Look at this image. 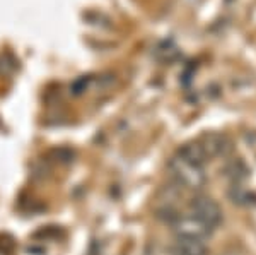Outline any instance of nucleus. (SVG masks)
I'll return each mask as SVG.
<instances>
[{"label": "nucleus", "mask_w": 256, "mask_h": 255, "mask_svg": "<svg viewBox=\"0 0 256 255\" xmlns=\"http://www.w3.org/2000/svg\"><path fill=\"white\" fill-rule=\"evenodd\" d=\"M169 173L180 187L190 188V190H198L205 183L204 166L188 161V159L181 158L178 154L169 161Z\"/></svg>", "instance_id": "f257e3e1"}, {"label": "nucleus", "mask_w": 256, "mask_h": 255, "mask_svg": "<svg viewBox=\"0 0 256 255\" xmlns=\"http://www.w3.org/2000/svg\"><path fill=\"white\" fill-rule=\"evenodd\" d=\"M229 197L232 199V202L241 204V205H250V204H253L254 200H251V197H253V199H256V195H253L250 190H248V188L241 187L239 183H234V185H232V188L229 190Z\"/></svg>", "instance_id": "6e6552de"}, {"label": "nucleus", "mask_w": 256, "mask_h": 255, "mask_svg": "<svg viewBox=\"0 0 256 255\" xmlns=\"http://www.w3.org/2000/svg\"><path fill=\"white\" fill-rule=\"evenodd\" d=\"M200 146L204 149L205 156L208 158H217V156H226L230 149V142L226 135L222 134H208L204 135L200 141Z\"/></svg>", "instance_id": "20e7f679"}, {"label": "nucleus", "mask_w": 256, "mask_h": 255, "mask_svg": "<svg viewBox=\"0 0 256 255\" xmlns=\"http://www.w3.org/2000/svg\"><path fill=\"white\" fill-rule=\"evenodd\" d=\"M169 250L172 255H207V245L204 243V240L186 236H176Z\"/></svg>", "instance_id": "39448f33"}, {"label": "nucleus", "mask_w": 256, "mask_h": 255, "mask_svg": "<svg viewBox=\"0 0 256 255\" xmlns=\"http://www.w3.org/2000/svg\"><path fill=\"white\" fill-rule=\"evenodd\" d=\"M248 173H250V171H248L242 159H232L230 163L226 164V176L232 180L234 183H241L248 176Z\"/></svg>", "instance_id": "0eeeda50"}, {"label": "nucleus", "mask_w": 256, "mask_h": 255, "mask_svg": "<svg viewBox=\"0 0 256 255\" xmlns=\"http://www.w3.org/2000/svg\"><path fill=\"white\" fill-rule=\"evenodd\" d=\"M53 154H55V159L58 163H70L74 159V153L70 149H67V147H62V149H56L53 151Z\"/></svg>", "instance_id": "1a4fd4ad"}, {"label": "nucleus", "mask_w": 256, "mask_h": 255, "mask_svg": "<svg viewBox=\"0 0 256 255\" xmlns=\"http://www.w3.org/2000/svg\"><path fill=\"white\" fill-rule=\"evenodd\" d=\"M178 156H181V158L188 159V161H192V163L202 164V166H204V163L207 161V156H205L204 149H202L200 142H188V144H184V146L181 147L180 151H178Z\"/></svg>", "instance_id": "423d86ee"}, {"label": "nucleus", "mask_w": 256, "mask_h": 255, "mask_svg": "<svg viewBox=\"0 0 256 255\" xmlns=\"http://www.w3.org/2000/svg\"><path fill=\"white\" fill-rule=\"evenodd\" d=\"M190 209H192V214L200 219L202 223H205L210 228H216V226L220 224L222 221V211L218 207V204L210 197L200 195L195 197V199L190 202Z\"/></svg>", "instance_id": "f03ea898"}, {"label": "nucleus", "mask_w": 256, "mask_h": 255, "mask_svg": "<svg viewBox=\"0 0 256 255\" xmlns=\"http://www.w3.org/2000/svg\"><path fill=\"white\" fill-rule=\"evenodd\" d=\"M172 231L176 236H186V238H196V240H204L212 233V228L196 219L193 214L180 216L178 214L174 219L171 221Z\"/></svg>", "instance_id": "7ed1b4c3"}]
</instances>
